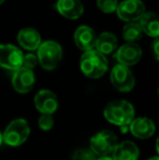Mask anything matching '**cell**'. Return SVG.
<instances>
[{
    "label": "cell",
    "mask_w": 159,
    "mask_h": 160,
    "mask_svg": "<svg viewBox=\"0 0 159 160\" xmlns=\"http://www.w3.org/2000/svg\"><path fill=\"white\" fill-rule=\"evenodd\" d=\"M104 117L109 123L115 124L123 130L129 128L135 119V110L132 103L127 100H113L106 105Z\"/></svg>",
    "instance_id": "6da1fadb"
},
{
    "label": "cell",
    "mask_w": 159,
    "mask_h": 160,
    "mask_svg": "<svg viewBox=\"0 0 159 160\" xmlns=\"http://www.w3.org/2000/svg\"><path fill=\"white\" fill-rule=\"evenodd\" d=\"M81 71L89 78H99L107 72L108 61L106 57L97 50L84 51L80 61Z\"/></svg>",
    "instance_id": "7a4b0ae2"
},
{
    "label": "cell",
    "mask_w": 159,
    "mask_h": 160,
    "mask_svg": "<svg viewBox=\"0 0 159 160\" xmlns=\"http://www.w3.org/2000/svg\"><path fill=\"white\" fill-rule=\"evenodd\" d=\"M31 134V128L24 119H15L7 125L2 133V141L11 147L21 146L26 142Z\"/></svg>",
    "instance_id": "3957f363"
},
{
    "label": "cell",
    "mask_w": 159,
    "mask_h": 160,
    "mask_svg": "<svg viewBox=\"0 0 159 160\" xmlns=\"http://www.w3.org/2000/svg\"><path fill=\"white\" fill-rule=\"evenodd\" d=\"M62 59V48L55 40H46L37 49V60L42 69L55 70Z\"/></svg>",
    "instance_id": "277c9868"
},
{
    "label": "cell",
    "mask_w": 159,
    "mask_h": 160,
    "mask_svg": "<svg viewBox=\"0 0 159 160\" xmlns=\"http://www.w3.org/2000/svg\"><path fill=\"white\" fill-rule=\"evenodd\" d=\"M117 144V136L115 133L110 130H104L92 136L89 149L96 157H106L112 154Z\"/></svg>",
    "instance_id": "5b68a950"
},
{
    "label": "cell",
    "mask_w": 159,
    "mask_h": 160,
    "mask_svg": "<svg viewBox=\"0 0 159 160\" xmlns=\"http://www.w3.org/2000/svg\"><path fill=\"white\" fill-rule=\"evenodd\" d=\"M110 81L112 86L121 93H127L132 91L135 85V78L127 67L117 64L110 72Z\"/></svg>",
    "instance_id": "8992f818"
},
{
    "label": "cell",
    "mask_w": 159,
    "mask_h": 160,
    "mask_svg": "<svg viewBox=\"0 0 159 160\" xmlns=\"http://www.w3.org/2000/svg\"><path fill=\"white\" fill-rule=\"evenodd\" d=\"M23 52L14 45H0V67L7 70H15L22 68Z\"/></svg>",
    "instance_id": "52a82bcc"
},
{
    "label": "cell",
    "mask_w": 159,
    "mask_h": 160,
    "mask_svg": "<svg viewBox=\"0 0 159 160\" xmlns=\"http://www.w3.org/2000/svg\"><path fill=\"white\" fill-rule=\"evenodd\" d=\"M117 13L125 22H135L145 13V6L141 0H124L118 4Z\"/></svg>",
    "instance_id": "ba28073f"
},
{
    "label": "cell",
    "mask_w": 159,
    "mask_h": 160,
    "mask_svg": "<svg viewBox=\"0 0 159 160\" xmlns=\"http://www.w3.org/2000/svg\"><path fill=\"white\" fill-rule=\"evenodd\" d=\"M35 108L42 114H51L52 116L58 109L59 101L58 97L53 92L49 89H42L35 95L34 98Z\"/></svg>",
    "instance_id": "9c48e42d"
},
{
    "label": "cell",
    "mask_w": 159,
    "mask_h": 160,
    "mask_svg": "<svg viewBox=\"0 0 159 160\" xmlns=\"http://www.w3.org/2000/svg\"><path fill=\"white\" fill-rule=\"evenodd\" d=\"M35 84V75L33 70L20 68L12 75V86L17 93L26 94L31 92Z\"/></svg>",
    "instance_id": "30bf717a"
},
{
    "label": "cell",
    "mask_w": 159,
    "mask_h": 160,
    "mask_svg": "<svg viewBox=\"0 0 159 160\" xmlns=\"http://www.w3.org/2000/svg\"><path fill=\"white\" fill-rule=\"evenodd\" d=\"M119 64L125 65V67H131L136 64L142 58V49L135 42H127L120 47L116 52Z\"/></svg>",
    "instance_id": "8fae6325"
},
{
    "label": "cell",
    "mask_w": 159,
    "mask_h": 160,
    "mask_svg": "<svg viewBox=\"0 0 159 160\" xmlns=\"http://www.w3.org/2000/svg\"><path fill=\"white\" fill-rule=\"evenodd\" d=\"M129 130L133 136L140 139L149 138L154 135L156 131L155 123L149 118H136L129 125Z\"/></svg>",
    "instance_id": "7c38bea8"
},
{
    "label": "cell",
    "mask_w": 159,
    "mask_h": 160,
    "mask_svg": "<svg viewBox=\"0 0 159 160\" xmlns=\"http://www.w3.org/2000/svg\"><path fill=\"white\" fill-rule=\"evenodd\" d=\"M96 39L97 35L95 31L89 26H80L74 33V42L81 50L88 51L95 49Z\"/></svg>",
    "instance_id": "4fadbf2b"
},
{
    "label": "cell",
    "mask_w": 159,
    "mask_h": 160,
    "mask_svg": "<svg viewBox=\"0 0 159 160\" xmlns=\"http://www.w3.org/2000/svg\"><path fill=\"white\" fill-rule=\"evenodd\" d=\"M56 9L62 17L70 20L79 19L84 12V7L80 0H58Z\"/></svg>",
    "instance_id": "5bb4252c"
},
{
    "label": "cell",
    "mask_w": 159,
    "mask_h": 160,
    "mask_svg": "<svg viewBox=\"0 0 159 160\" xmlns=\"http://www.w3.org/2000/svg\"><path fill=\"white\" fill-rule=\"evenodd\" d=\"M140 156V150L135 143L131 141H124L113 149L110 157L113 160H137Z\"/></svg>",
    "instance_id": "9a60e30c"
},
{
    "label": "cell",
    "mask_w": 159,
    "mask_h": 160,
    "mask_svg": "<svg viewBox=\"0 0 159 160\" xmlns=\"http://www.w3.org/2000/svg\"><path fill=\"white\" fill-rule=\"evenodd\" d=\"M17 42L26 50H36L42 44V38L36 30L26 28L21 30L17 34Z\"/></svg>",
    "instance_id": "2e32d148"
},
{
    "label": "cell",
    "mask_w": 159,
    "mask_h": 160,
    "mask_svg": "<svg viewBox=\"0 0 159 160\" xmlns=\"http://www.w3.org/2000/svg\"><path fill=\"white\" fill-rule=\"evenodd\" d=\"M118 47V38L115 34L110 32H102L99 36H97L95 44V50L100 52L102 55H109L113 52Z\"/></svg>",
    "instance_id": "e0dca14e"
},
{
    "label": "cell",
    "mask_w": 159,
    "mask_h": 160,
    "mask_svg": "<svg viewBox=\"0 0 159 160\" xmlns=\"http://www.w3.org/2000/svg\"><path fill=\"white\" fill-rule=\"evenodd\" d=\"M140 26L142 32L147 34L151 37L159 36V21L158 15L155 12H145L140 19Z\"/></svg>",
    "instance_id": "ac0fdd59"
},
{
    "label": "cell",
    "mask_w": 159,
    "mask_h": 160,
    "mask_svg": "<svg viewBox=\"0 0 159 160\" xmlns=\"http://www.w3.org/2000/svg\"><path fill=\"white\" fill-rule=\"evenodd\" d=\"M142 28H141L140 24L136 22H131V23L127 24L122 30V35L127 42H134L138 40L142 37Z\"/></svg>",
    "instance_id": "d6986e66"
},
{
    "label": "cell",
    "mask_w": 159,
    "mask_h": 160,
    "mask_svg": "<svg viewBox=\"0 0 159 160\" xmlns=\"http://www.w3.org/2000/svg\"><path fill=\"white\" fill-rule=\"evenodd\" d=\"M71 160H97V157L89 148H81L73 152Z\"/></svg>",
    "instance_id": "ffe728a7"
},
{
    "label": "cell",
    "mask_w": 159,
    "mask_h": 160,
    "mask_svg": "<svg viewBox=\"0 0 159 160\" xmlns=\"http://www.w3.org/2000/svg\"><path fill=\"white\" fill-rule=\"evenodd\" d=\"M97 7L105 13H112L118 8V0H97Z\"/></svg>",
    "instance_id": "44dd1931"
},
{
    "label": "cell",
    "mask_w": 159,
    "mask_h": 160,
    "mask_svg": "<svg viewBox=\"0 0 159 160\" xmlns=\"http://www.w3.org/2000/svg\"><path fill=\"white\" fill-rule=\"evenodd\" d=\"M55 120L51 114H42L38 118V127L42 131H49L53 128Z\"/></svg>",
    "instance_id": "7402d4cb"
},
{
    "label": "cell",
    "mask_w": 159,
    "mask_h": 160,
    "mask_svg": "<svg viewBox=\"0 0 159 160\" xmlns=\"http://www.w3.org/2000/svg\"><path fill=\"white\" fill-rule=\"evenodd\" d=\"M37 62V56H35L34 53H26L23 55V62H22V68H25L28 70H33L36 67Z\"/></svg>",
    "instance_id": "603a6c76"
},
{
    "label": "cell",
    "mask_w": 159,
    "mask_h": 160,
    "mask_svg": "<svg viewBox=\"0 0 159 160\" xmlns=\"http://www.w3.org/2000/svg\"><path fill=\"white\" fill-rule=\"evenodd\" d=\"M158 44H159V40H158V39H155V40H154L153 48H154V53H155V58H156V60H158V56H159V51H158Z\"/></svg>",
    "instance_id": "cb8c5ba5"
},
{
    "label": "cell",
    "mask_w": 159,
    "mask_h": 160,
    "mask_svg": "<svg viewBox=\"0 0 159 160\" xmlns=\"http://www.w3.org/2000/svg\"><path fill=\"white\" fill-rule=\"evenodd\" d=\"M97 160H113L110 156H106V157H99Z\"/></svg>",
    "instance_id": "d4e9b609"
},
{
    "label": "cell",
    "mask_w": 159,
    "mask_h": 160,
    "mask_svg": "<svg viewBox=\"0 0 159 160\" xmlns=\"http://www.w3.org/2000/svg\"><path fill=\"white\" fill-rule=\"evenodd\" d=\"M147 160H159V157L158 156H154V157H152V158H149Z\"/></svg>",
    "instance_id": "484cf974"
},
{
    "label": "cell",
    "mask_w": 159,
    "mask_h": 160,
    "mask_svg": "<svg viewBox=\"0 0 159 160\" xmlns=\"http://www.w3.org/2000/svg\"><path fill=\"white\" fill-rule=\"evenodd\" d=\"M2 143H3V141H2V133L0 132V146H1Z\"/></svg>",
    "instance_id": "4316f807"
},
{
    "label": "cell",
    "mask_w": 159,
    "mask_h": 160,
    "mask_svg": "<svg viewBox=\"0 0 159 160\" xmlns=\"http://www.w3.org/2000/svg\"><path fill=\"white\" fill-rule=\"evenodd\" d=\"M4 1V0H0V4H1L2 3V2H3Z\"/></svg>",
    "instance_id": "83f0119b"
}]
</instances>
